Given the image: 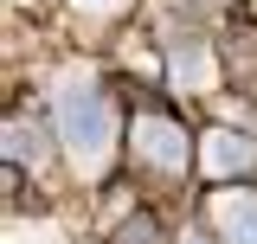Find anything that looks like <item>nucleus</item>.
Wrapping results in <instances>:
<instances>
[{
	"mask_svg": "<svg viewBox=\"0 0 257 244\" xmlns=\"http://www.w3.org/2000/svg\"><path fill=\"white\" fill-rule=\"evenodd\" d=\"M109 103H103V90H96L90 77H71L58 90V135L64 148H71V161L77 167H103V154H109Z\"/></svg>",
	"mask_w": 257,
	"mask_h": 244,
	"instance_id": "nucleus-1",
	"label": "nucleus"
},
{
	"mask_svg": "<svg viewBox=\"0 0 257 244\" xmlns=\"http://www.w3.org/2000/svg\"><path fill=\"white\" fill-rule=\"evenodd\" d=\"M135 154L142 161H155V167H167V174H187V129H174V122H161V116H142L135 122Z\"/></svg>",
	"mask_w": 257,
	"mask_h": 244,
	"instance_id": "nucleus-2",
	"label": "nucleus"
},
{
	"mask_svg": "<svg viewBox=\"0 0 257 244\" xmlns=\"http://www.w3.org/2000/svg\"><path fill=\"white\" fill-rule=\"evenodd\" d=\"M257 161V142L251 135H238V129H212V135H206V174H244V167H251Z\"/></svg>",
	"mask_w": 257,
	"mask_h": 244,
	"instance_id": "nucleus-3",
	"label": "nucleus"
},
{
	"mask_svg": "<svg viewBox=\"0 0 257 244\" xmlns=\"http://www.w3.org/2000/svg\"><path fill=\"white\" fill-rule=\"evenodd\" d=\"M212 218H219V231L231 244H257V193H219Z\"/></svg>",
	"mask_w": 257,
	"mask_h": 244,
	"instance_id": "nucleus-4",
	"label": "nucleus"
},
{
	"mask_svg": "<svg viewBox=\"0 0 257 244\" xmlns=\"http://www.w3.org/2000/svg\"><path fill=\"white\" fill-rule=\"evenodd\" d=\"M174 71H180V84H206V71H212V64H206V52H180Z\"/></svg>",
	"mask_w": 257,
	"mask_h": 244,
	"instance_id": "nucleus-5",
	"label": "nucleus"
}]
</instances>
